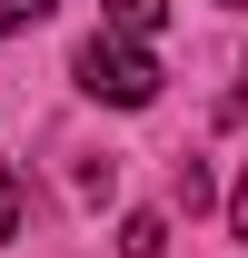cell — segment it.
Listing matches in <instances>:
<instances>
[{
	"label": "cell",
	"instance_id": "1",
	"mask_svg": "<svg viewBox=\"0 0 248 258\" xmlns=\"http://www.w3.org/2000/svg\"><path fill=\"white\" fill-rule=\"evenodd\" d=\"M80 90H90V99H119V109H149V99H159V60L139 50V40L99 30V40H80Z\"/></svg>",
	"mask_w": 248,
	"mask_h": 258
},
{
	"label": "cell",
	"instance_id": "2",
	"mask_svg": "<svg viewBox=\"0 0 248 258\" xmlns=\"http://www.w3.org/2000/svg\"><path fill=\"white\" fill-rule=\"evenodd\" d=\"M159 248H169V219H159V209L119 219V258H159Z\"/></svg>",
	"mask_w": 248,
	"mask_h": 258
},
{
	"label": "cell",
	"instance_id": "3",
	"mask_svg": "<svg viewBox=\"0 0 248 258\" xmlns=\"http://www.w3.org/2000/svg\"><path fill=\"white\" fill-rule=\"evenodd\" d=\"M159 20H169V0H109V30L119 40H149Z\"/></svg>",
	"mask_w": 248,
	"mask_h": 258
},
{
	"label": "cell",
	"instance_id": "4",
	"mask_svg": "<svg viewBox=\"0 0 248 258\" xmlns=\"http://www.w3.org/2000/svg\"><path fill=\"white\" fill-rule=\"evenodd\" d=\"M20 209H30V189H20V169L0 159V238H20Z\"/></svg>",
	"mask_w": 248,
	"mask_h": 258
},
{
	"label": "cell",
	"instance_id": "5",
	"mask_svg": "<svg viewBox=\"0 0 248 258\" xmlns=\"http://www.w3.org/2000/svg\"><path fill=\"white\" fill-rule=\"evenodd\" d=\"M30 20H50V0H0V30H30Z\"/></svg>",
	"mask_w": 248,
	"mask_h": 258
},
{
	"label": "cell",
	"instance_id": "6",
	"mask_svg": "<svg viewBox=\"0 0 248 258\" xmlns=\"http://www.w3.org/2000/svg\"><path fill=\"white\" fill-rule=\"evenodd\" d=\"M228 219H238V238H248V169H238V189H228Z\"/></svg>",
	"mask_w": 248,
	"mask_h": 258
}]
</instances>
